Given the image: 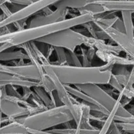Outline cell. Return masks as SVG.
<instances>
[{"mask_svg": "<svg viewBox=\"0 0 134 134\" xmlns=\"http://www.w3.org/2000/svg\"><path fill=\"white\" fill-rule=\"evenodd\" d=\"M94 20V16L91 14H81L73 18H67L64 20L50 24L43 25L34 28H27L25 30L17 31L11 34L0 35V43L7 42L13 46L19 45L22 43L49 35L61 30L82 25L86 22Z\"/></svg>", "mask_w": 134, "mask_h": 134, "instance_id": "cell-1", "label": "cell"}, {"mask_svg": "<svg viewBox=\"0 0 134 134\" xmlns=\"http://www.w3.org/2000/svg\"><path fill=\"white\" fill-rule=\"evenodd\" d=\"M56 76L64 85L109 84L111 70H102L99 66H72L51 64Z\"/></svg>", "mask_w": 134, "mask_h": 134, "instance_id": "cell-2", "label": "cell"}, {"mask_svg": "<svg viewBox=\"0 0 134 134\" xmlns=\"http://www.w3.org/2000/svg\"><path fill=\"white\" fill-rule=\"evenodd\" d=\"M72 120H74L73 114L65 105L48 109L34 115L15 118L16 122L35 130H48Z\"/></svg>", "mask_w": 134, "mask_h": 134, "instance_id": "cell-3", "label": "cell"}, {"mask_svg": "<svg viewBox=\"0 0 134 134\" xmlns=\"http://www.w3.org/2000/svg\"><path fill=\"white\" fill-rule=\"evenodd\" d=\"M90 36H86L72 28H68L37 39L35 42L45 43L54 47H63L75 51L77 47L85 45Z\"/></svg>", "mask_w": 134, "mask_h": 134, "instance_id": "cell-4", "label": "cell"}, {"mask_svg": "<svg viewBox=\"0 0 134 134\" xmlns=\"http://www.w3.org/2000/svg\"><path fill=\"white\" fill-rule=\"evenodd\" d=\"M76 88L82 91L102 105L107 110L111 112L115 107L116 102L113 96L109 94L105 89L98 84H85V85H75Z\"/></svg>", "mask_w": 134, "mask_h": 134, "instance_id": "cell-5", "label": "cell"}, {"mask_svg": "<svg viewBox=\"0 0 134 134\" xmlns=\"http://www.w3.org/2000/svg\"><path fill=\"white\" fill-rule=\"evenodd\" d=\"M43 68H44L46 73L48 74V76L53 81L55 87H56V91H57L61 101H62L64 105L68 106L69 110H71V112L73 118H74V121L76 123V126H77L79 122V117L78 114H77L75 106L74 105L71 100V95L67 90L65 85L63 84L61 82V81L59 80L54 70L52 69L51 64L43 66Z\"/></svg>", "mask_w": 134, "mask_h": 134, "instance_id": "cell-6", "label": "cell"}, {"mask_svg": "<svg viewBox=\"0 0 134 134\" xmlns=\"http://www.w3.org/2000/svg\"><path fill=\"white\" fill-rule=\"evenodd\" d=\"M62 0H39L36 1L30 5L26 7L16 13H14L9 18H7L4 20L0 22V27L6 26L10 23L24 19V18H29L31 16L36 14L38 12L41 11L43 9L50 7L51 5H54L59 1Z\"/></svg>", "mask_w": 134, "mask_h": 134, "instance_id": "cell-7", "label": "cell"}, {"mask_svg": "<svg viewBox=\"0 0 134 134\" xmlns=\"http://www.w3.org/2000/svg\"><path fill=\"white\" fill-rule=\"evenodd\" d=\"M0 72H5L31 81H40L41 79V74L39 69L37 66L31 63L20 66L6 65L1 63Z\"/></svg>", "mask_w": 134, "mask_h": 134, "instance_id": "cell-8", "label": "cell"}, {"mask_svg": "<svg viewBox=\"0 0 134 134\" xmlns=\"http://www.w3.org/2000/svg\"><path fill=\"white\" fill-rule=\"evenodd\" d=\"M69 11V9L68 8H57L52 14L48 15H37L30 20L27 24V28L37 27L64 20L67 19Z\"/></svg>", "mask_w": 134, "mask_h": 134, "instance_id": "cell-9", "label": "cell"}, {"mask_svg": "<svg viewBox=\"0 0 134 134\" xmlns=\"http://www.w3.org/2000/svg\"><path fill=\"white\" fill-rule=\"evenodd\" d=\"M0 107L1 114L10 118H17L30 115V111L26 107L22 106L18 102L7 99H1Z\"/></svg>", "mask_w": 134, "mask_h": 134, "instance_id": "cell-10", "label": "cell"}, {"mask_svg": "<svg viewBox=\"0 0 134 134\" xmlns=\"http://www.w3.org/2000/svg\"><path fill=\"white\" fill-rule=\"evenodd\" d=\"M9 85L19 86L21 87H27L31 88L37 86H41L40 81L25 80V79H22L14 75L0 72V87L6 86Z\"/></svg>", "mask_w": 134, "mask_h": 134, "instance_id": "cell-11", "label": "cell"}, {"mask_svg": "<svg viewBox=\"0 0 134 134\" xmlns=\"http://www.w3.org/2000/svg\"><path fill=\"white\" fill-rule=\"evenodd\" d=\"M108 12L130 11L134 13V1L102 0L98 1Z\"/></svg>", "mask_w": 134, "mask_h": 134, "instance_id": "cell-12", "label": "cell"}, {"mask_svg": "<svg viewBox=\"0 0 134 134\" xmlns=\"http://www.w3.org/2000/svg\"><path fill=\"white\" fill-rule=\"evenodd\" d=\"M87 47H94L97 51H102L103 53H113L115 55H119L120 53L122 52V49L117 45H112L107 43L105 42V40L97 39L93 37H90L87 45Z\"/></svg>", "mask_w": 134, "mask_h": 134, "instance_id": "cell-13", "label": "cell"}, {"mask_svg": "<svg viewBox=\"0 0 134 134\" xmlns=\"http://www.w3.org/2000/svg\"><path fill=\"white\" fill-rule=\"evenodd\" d=\"M96 56L103 62L111 63L113 65L120 64V65L130 66H134V60L128 56H127L126 57H123L113 53H103L99 51H96Z\"/></svg>", "mask_w": 134, "mask_h": 134, "instance_id": "cell-14", "label": "cell"}, {"mask_svg": "<svg viewBox=\"0 0 134 134\" xmlns=\"http://www.w3.org/2000/svg\"><path fill=\"white\" fill-rule=\"evenodd\" d=\"M98 1H102V0H62L55 4L54 6L56 7V9L57 8H68V9H70L79 10V9L86 7L88 4Z\"/></svg>", "mask_w": 134, "mask_h": 134, "instance_id": "cell-15", "label": "cell"}, {"mask_svg": "<svg viewBox=\"0 0 134 134\" xmlns=\"http://www.w3.org/2000/svg\"><path fill=\"white\" fill-rule=\"evenodd\" d=\"M28 129L22 123L18 122L9 123L5 126H1L0 134H28Z\"/></svg>", "mask_w": 134, "mask_h": 134, "instance_id": "cell-16", "label": "cell"}, {"mask_svg": "<svg viewBox=\"0 0 134 134\" xmlns=\"http://www.w3.org/2000/svg\"><path fill=\"white\" fill-rule=\"evenodd\" d=\"M29 60V56L22 50L18 51H5L0 52V60L1 62L13 61L18 60Z\"/></svg>", "mask_w": 134, "mask_h": 134, "instance_id": "cell-17", "label": "cell"}, {"mask_svg": "<svg viewBox=\"0 0 134 134\" xmlns=\"http://www.w3.org/2000/svg\"><path fill=\"white\" fill-rule=\"evenodd\" d=\"M78 11L80 15L81 14H91L93 16L99 15V14L108 12L106 10L105 8L98 1L88 4L85 7L79 9Z\"/></svg>", "mask_w": 134, "mask_h": 134, "instance_id": "cell-18", "label": "cell"}, {"mask_svg": "<svg viewBox=\"0 0 134 134\" xmlns=\"http://www.w3.org/2000/svg\"><path fill=\"white\" fill-rule=\"evenodd\" d=\"M122 17L126 28V34L130 38L134 39V24L133 13L130 11H122Z\"/></svg>", "mask_w": 134, "mask_h": 134, "instance_id": "cell-19", "label": "cell"}, {"mask_svg": "<svg viewBox=\"0 0 134 134\" xmlns=\"http://www.w3.org/2000/svg\"><path fill=\"white\" fill-rule=\"evenodd\" d=\"M120 100L121 99H120V98H118L117 99H116V105H115L113 109L111 111L110 114L107 118L105 122L104 123H103V125H102V128L100 129L99 134H107L109 130L110 127H111L113 122L114 121V118H115V115H116V112H117L118 110H119V106L121 105V103H120Z\"/></svg>", "mask_w": 134, "mask_h": 134, "instance_id": "cell-20", "label": "cell"}, {"mask_svg": "<svg viewBox=\"0 0 134 134\" xmlns=\"http://www.w3.org/2000/svg\"><path fill=\"white\" fill-rule=\"evenodd\" d=\"M65 87H66L67 90L68 91V92H69L71 95H73V97H75V98L80 99L85 101V102L96 104V105H99V106H102V105L98 104L96 101H94L92 97H90V96L88 95L87 94L84 93V92L78 89L77 88L73 87H72L71 85H65ZM102 107H103V106H102Z\"/></svg>", "mask_w": 134, "mask_h": 134, "instance_id": "cell-21", "label": "cell"}, {"mask_svg": "<svg viewBox=\"0 0 134 134\" xmlns=\"http://www.w3.org/2000/svg\"><path fill=\"white\" fill-rule=\"evenodd\" d=\"M32 89L37 93V95L39 96V98L42 100L43 103L45 105V106L48 109H52V108L54 107L53 102H52L49 95H48V93L46 91L45 89L43 87L37 86L34 87Z\"/></svg>", "mask_w": 134, "mask_h": 134, "instance_id": "cell-22", "label": "cell"}, {"mask_svg": "<svg viewBox=\"0 0 134 134\" xmlns=\"http://www.w3.org/2000/svg\"><path fill=\"white\" fill-rule=\"evenodd\" d=\"M67 64L66 65L72 66H82V63L79 59L78 56L75 51H66Z\"/></svg>", "mask_w": 134, "mask_h": 134, "instance_id": "cell-23", "label": "cell"}, {"mask_svg": "<svg viewBox=\"0 0 134 134\" xmlns=\"http://www.w3.org/2000/svg\"><path fill=\"white\" fill-rule=\"evenodd\" d=\"M55 52L57 57L58 65H66L67 58H66V51L63 47H54Z\"/></svg>", "mask_w": 134, "mask_h": 134, "instance_id": "cell-24", "label": "cell"}, {"mask_svg": "<svg viewBox=\"0 0 134 134\" xmlns=\"http://www.w3.org/2000/svg\"><path fill=\"white\" fill-rule=\"evenodd\" d=\"M28 101L30 102H31V104H33L34 105H35V106H38V107L42 109L43 110H47V109H48V108L45 106V105L43 103L42 100L39 98V96L37 95V93H35L34 90H33L32 94H31L30 98L29 99Z\"/></svg>", "mask_w": 134, "mask_h": 134, "instance_id": "cell-25", "label": "cell"}, {"mask_svg": "<svg viewBox=\"0 0 134 134\" xmlns=\"http://www.w3.org/2000/svg\"><path fill=\"white\" fill-rule=\"evenodd\" d=\"M126 66H128L115 64L113 67L112 73L115 75H126V76H128V75L130 74L131 70H128Z\"/></svg>", "mask_w": 134, "mask_h": 134, "instance_id": "cell-26", "label": "cell"}, {"mask_svg": "<svg viewBox=\"0 0 134 134\" xmlns=\"http://www.w3.org/2000/svg\"><path fill=\"white\" fill-rule=\"evenodd\" d=\"M116 122V124L121 129L122 131L126 133L134 134V122L132 123H124V122Z\"/></svg>", "mask_w": 134, "mask_h": 134, "instance_id": "cell-27", "label": "cell"}, {"mask_svg": "<svg viewBox=\"0 0 134 134\" xmlns=\"http://www.w3.org/2000/svg\"><path fill=\"white\" fill-rule=\"evenodd\" d=\"M109 84L115 90L117 91L119 93L122 92V91L123 90V88H124V87L122 85V84L119 82L118 79L116 78V76H115V74H112V76H111V79H110Z\"/></svg>", "mask_w": 134, "mask_h": 134, "instance_id": "cell-28", "label": "cell"}, {"mask_svg": "<svg viewBox=\"0 0 134 134\" xmlns=\"http://www.w3.org/2000/svg\"><path fill=\"white\" fill-rule=\"evenodd\" d=\"M81 51V58H82V65L84 67L92 66V63H90L87 56V48H85L83 46L80 47Z\"/></svg>", "mask_w": 134, "mask_h": 134, "instance_id": "cell-29", "label": "cell"}, {"mask_svg": "<svg viewBox=\"0 0 134 134\" xmlns=\"http://www.w3.org/2000/svg\"><path fill=\"white\" fill-rule=\"evenodd\" d=\"M81 26H83L84 28L86 29V30L88 31V32L90 33V35L92 37L94 38H97V35H96V31L99 29L97 28L95 26V25L93 23V21L92 22H86V23L83 24Z\"/></svg>", "mask_w": 134, "mask_h": 134, "instance_id": "cell-30", "label": "cell"}, {"mask_svg": "<svg viewBox=\"0 0 134 134\" xmlns=\"http://www.w3.org/2000/svg\"><path fill=\"white\" fill-rule=\"evenodd\" d=\"M48 95H49L50 97H51V100H52V102H53L54 107H57V106H60L64 105V104H63L62 101L60 99L56 90L52 92H50V93H48Z\"/></svg>", "mask_w": 134, "mask_h": 134, "instance_id": "cell-31", "label": "cell"}, {"mask_svg": "<svg viewBox=\"0 0 134 134\" xmlns=\"http://www.w3.org/2000/svg\"><path fill=\"white\" fill-rule=\"evenodd\" d=\"M6 91L8 95L22 99V94L17 91V89L15 88V86L14 85H6Z\"/></svg>", "mask_w": 134, "mask_h": 134, "instance_id": "cell-32", "label": "cell"}, {"mask_svg": "<svg viewBox=\"0 0 134 134\" xmlns=\"http://www.w3.org/2000/svg\"><path fill=\"white\" fill-rule=\"evenodd\" d=\"M113 28H114L115 29H116L117 31L120 32L125 33L126 34V28L125 26H124V22H123L122 19H120V17H118L117 20L115 22V23L114 24Z\"/></svg>", "mask_w": 134, "mask_h": 134, "instance_id": "cell-33", "label": "cell"}, {"mask_svg": "<svg viewBox=\"0 0 134 134\" xmlns=\"http://www.w3.org/2000/svg\"><path fill=\"white\" fill-rule=\"evenodd\" d=\"M28 18H24V19L16 21V22H13V24L15 26L16 28L17 31H21V30H25L26 28V26H27V20ZM16 31V32H17Z\"/></svg>", "mask_w": 134, "mask_h": 134, "instance_id": "cell-34", "label": "cell"}, {"mask_svg": "<svg viewBox=\"0 0 134 134\" xmlns=\"http://www.w3.org/2000/svg\"><path fill=\"white\" fill-rule=\"evenodd\" d=\"M7 5L8 7H9V9H10L11 13H13V14H14V13H18V12H19L20 11H21L22 9H23L24 8L26 7L23 6V5L13 3H7Z\"/></svg>", "mask_w": 134, "mask_h": 134, "instance_id": "cell-35", "label": "cell"}, {"mask_svg": "<svg viewBox=\"0 0 134 134\" xmlns=\"http://www.w3.org/2000/svg\"><path fill=\"white\" fill-rule=\"evenodd\" d=\"M9 3H13L18 4V5H23V6L27 7L30 5L31 4L39 1V0H7Z\"/></svg>", "mask_w": 134, "mask_h": 134, "instance_id": "cell-36", "label": "cell"}, {"mask_svg": "<svg viewBox=\"0 0 134 134\" xmlns=\"http://www.w3.org/2000/svg\"><path fill=\"white\" fill-rule=\"evenodd\" d=\"M107 134H122L121 129L116 124V122L115 120L113 122Z\"/></svg>", "mask_w": 134, "mask_h": 134, "instance_id": "cell-37", "label": "cell"}, {"mask_svg": "<svg viewBox=\"0 0 134 134\" xmlns=\"http://www.w3.org/2000/svg\"><path fill=\"white\" fill-rule=\"evenodd\" d=\"M114 120L117 122H124V123H132L134 122V116L130 117H122L115 115Z\"/></svg>", "mask_w": 134, "mask_h": 134, "instance_id": "cell-38", "label": "cell"}, {"mask_svg": "<svg viewBox=\"0 0 134 134\" xmlns=\"http://www.w3.org/2000/svg\"><path fill=\"white\" fill-rule=\"evenodd\" d=\"M22 99L25 101H28L29 99L31 97L32 94L33 89L31 87H22Z\"/></svg>", "mask_w": 134, "mask_h": 134, "instance_id": "cell-39", "label": "cell"}, {"mask_svg": "<svg viewBox=\"0 0 134 134\" xmlns=\"http://www.w3.org/2000/svg\"><path fill=\"white\" fill-rule=\"evenodd\" d=\"M116 115L120 116H122V117L133 116V115H132V114H131V113L127 109H126L124 106H122L121 105H120V106H119V110H118Z\"/></svg>", "mask_w": 134, "mask_h": 134, "instance_id": "cell-40", "label": "cell"}, {"mask_svg": "<svg viewBox=\"0 0 134 134\" xmlns=\"http://www.w3.org/2000/svg\"><path fill=\"white\" fill-rule=\"evenodd\" d=\"M97 39H102V40H109L110 38L108 34L102 30H98L96 31Z\"/></svg>", "mask_w": 134, "mask_h": 134, "instance_id": "cell-41", "label": "cell"}, {"mask_svg": "<svg viewBox=\"0 0 134 134\" xmlns=\"http://www.w3.org/2000/svg\"><path fill=\"white\" fill-rule=\"evenodd\" d=\"M100 129H81L80 128V134H99Z\"/></svg>", "mask_w": 134, "mask_h": 134, "instance_id": "cell-42", "label": "cell"}, {"mask_svg": "<svg viewBox=\"0 0 134 134\" xmlns=\"http://www.w3.org/2000/svg\"><path fill=\"white\" fill-rule=\"evenodd\" d=\"M0 8H1V12L6 16L7 18H9L10 16L13 15V13H11V11H10V9L8 7L7 3L2 4V5H0Z\"/></svg>", "mask_w": 134, "mask_h": 134, "instance_id": "cell-43", "label": "cell"}, {"mask_svg": "<svg viewBox=\"0 0 134 134\" xmlns=\"http://www.w3.org/2000/svg\"><path fill=\"white\" fill-rule=\"evenodd\" d=\"M96 51L97 50L95 48H94V47H88L87 56L90 63L92 62L94 56L96 55Z\"/></svg>", "mask_w": 134, "mask_h": 134, "instance_id": "cell-44", "label": "cell"}, {"mask_svg": "<svg viewBox=\"0 0 134 134\" xmlns=\"http://www.w3.org/2000/svg\"><path fill=\"white\" fill-rule=\"evenodd\" d=\"M28 131L30 134H56L54 133L51 132L48 130L47 131V130H35L28 129Z\"/></svg>", "mask_w": 134, "mask_h": 134, "instance_id": "cell-45", "label": "cell"}, {"mask_svg": "<svg viewBox=\"0 0 134 134\" xmlns=\"http://www.w3.org/2000/svg\"><path fill=\"white\" fill-rule=\"evenodd\" d=\"M15 46H13V45L10 44L7 42H3V43H0V52H3V51H7L8 49L10 48H13Z\"/></svg>", "mask_w": 134, "mask_h": 134, "instance_id": "cell-46", "label": "cell"}, {"mask_svg": "<svg viewBox=\"0 0 134 134\" xmlns=\"http://www.w3.org/2000/svg\"><path fill=\"white\" fill-rule=\"evenodd\" d=\"M132 101V99H130L128 97H124L123 96L122 98L121 99V101H120V103H121V105L124 107H125L126 106H127L128 105H129L130 102Z\"/></svg>", "mask_w": 134, "mask_h": 134, "instance_id": "cell-47", "label": "cell"}, {"mask_svg": "<svg viewBox=\"0 0 134 134\" xmlns=\"http://www.w3.org/2000/svg\"><path fill=\"white\" fill-rule=\"evenodd\" d=\"M76 31H77L78 32L81 33V34H82V35H86V36H91V35H90V33L88 32V31L87 30H86L85 28H79V29H75Z\"/></svg>", "mask_w": 134, "mask_h": 134, "instance_id": "cell-48", "label": "cell"}, {"mask_svg": "<svg viewBox=\"0 0 134 134\" xmlns=\"http://www.w3.org/2000/svg\"><path fill=\"white\" fill-rule=\"evenodd\" d=\"M41 11L42 13H43V15H48V14H52V13L54 12V11L51 10L50 7H47L43 9Z\"/></svg>", "mask_w": 134, "mask_h": 134, "instance_id": "cell-49", "label": "cell"}, {"mask_svg": "<svg viewBox=\"0 0 134 134\" xmlns=\"http://www.w3.org/2000/svg\"><path fill=\"white\" fill-rule=\"evenodd\" d=\"M127 110H128V111L130 112L131 113V114H132V115L134 116V105H132V106H131L130 108H129V109H128Z\"/></svg>", "mask_w": 134, "mask_h": 134, "instance_id": "cell-50", "label": "cell"}, {"mask_svg": "<svg viewBox=\"0 0 134 134\" xmlns=\"http://www.w3.org/2000/svg\"><path fill=\"white\" fill-rule=\"evenodd\" d=\"M73 134H80V127H76V130Z\"/></svg>", "mask_w": 134, "mask_h": 134, "instance_id": "cell-51", "label": "cell"}, {"mask_svg": "<svg viewBox=\"0 0 134 134\" xmlns=\"http://www.w3.org/2000/svg\"><path fill=\"white\" fill-rule=\"evenodd\" d=\"M120 1H126V0H120Z\"/></svg>", "mask_w": 134, "mask_h": 134, "instance_id": "cell-52", "label": "cell"}, {"mask_svg": "<svg viewBox=\"0 0 134 134\" xmlns=\"http://www.w3.org/2000/svg\"><path fill=\"white\" fill-rule=\"evenodd\" d=\"M128 1H134V0H128Z\"/></svg>", "mask_w": 134, "mask_h": 134, "instance_id": "cell-53", "label": "cell"}, {"mask_svg": "<svg viewBox=\"0 0 134 134\" xmlns=\"http://www.w3.org/2000/svg\"><path fill=\"white\" fill-rule=\"evenodd\" d=\"M28 134H30V133H28Z\"/></svg>", "mask_w": 134, "mask_h": 134, "instance_id": "cell-54", "label": "cell"}]
</instances>
